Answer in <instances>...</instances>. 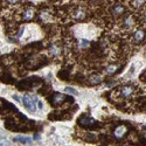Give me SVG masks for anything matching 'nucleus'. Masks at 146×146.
Segmentation results:
<instances>
[{
    "label": "nucleus",
    "instance_id": "9",
    "mask_svg": "<svg viewBox=\"0 0 146 146\" xmlns=\"http://www.w3.org/2000/svg\"><path fill=\"white\" fill-rule=\"evenodd\" d=\"M115 136L117 137V138H122L124 134L126 133V127L124 125H120V126H118L116 130H115Z\"/></svg>",
    "mask_w": 146,
    "mask_h": 146
},
{
    "label": "nucleus",
    "instance_id": "1",
    "mask_svg": "<svg viewBox=\"0 0 146 146\" xmlns=\"http://www.w3.org/2000/svg\"><path fill=\"white\" fill-rule=\"evenodd\" d=\"M78 124L82 125L83 127H92L95 124H97V122L93 119V118L88 117V116H82L80 119H78Z\"/></svg>",
    "mask_w": 146,
    "mask_h": 146
},
{
    "label": "nucleus",
    "instance_id": "13",
    "mask_svg": "<svg viewBox=\"0 0 146 146\" xmlns=\"http://www.w3.org/2000/svg\"><path fill=\"white\" fill-rule=\"evenodd\" d=\"M64 91L68 93H71V95H77V90L76 89H74V88H70V86H67V88H64Z\"/></svg>",
    "mask_w": 146,
    "mask_h": 146
},
{
    "label": "nucleus",
    "instance_id": "14",
    "mask_svg": "<svg viewBox=\"0 0 146 146\" xmlns=\"http://www.w3.org/2000/svg\"><path fill=\"white\" fill-rule=\"evenodd\" d=\"M89 41L88 40H84V39H82V40H80V47L81 48H88L89 47Z\"/></svg>",
    "mask_w": 146,
    "mask_h": 146
},
{
    "label": "nucleus",
    "instance_id": "2",
    "mask_svg": "<svg viewBox=\"0 0 146 146\" xmlns=\"http://www.w3.org/2000/svg\"><path fill=\"white\" fill-rule=\"evenodd\" d=\"M22 103H23L25 108H26L28 111H31V112H34V111H35V105H34L33 98H32L31 96L25 95V97H23V100H22Z\"/></svg>",
    "mask_w": 146,
    "mask_h": 146
},
{
    "label": "nucleus",
    "instance_id": "16",
    "mask_svg": "<svg viewBox=\"0 0 146 146\" xmlns=\"http://www.w3.org/2000/svg\"><path fill=\"white\" fill-rule=\"evenodd\" d=\"M145 2H146V0H134V5L136 6H141Z\"/></svg>",
    "mask_w": 146,
    "mask_h": 146
},
{
    "label": "nucleus",
    "instance_id": "12",
    "mask_svg": "<svg viewBox=\"0 0 146 146\" xmlns=\"http://www.w3.org/2000/svg\"><path fill=\"white\" fill-rule=\"evenodd\" d=\"M90 80H91V82H92L93 84H97V83H100V81H102V77H100L98 74H95V75H91V77H90Z\"/></svg>",
    "mask_w": 146,
    "mask_h": 146
},
{
    "label": "nucleus",
    "instance_id": "18",
    "mask_svg": "<svg viewBox=\"0 0 146 146\" xmlns=\"http://www.w3.org/2000/svg\"><path fill=\"white\" fill-rule=\"evenodd\" d=\"M0 146H9V143L7 140H0Z\"/></svg>",
    "mask_w": 146,
    "mask_h": 146
},
{
    "label": "nucleus",
    "instance_id": "7",
    "mask_svg": "<svg viewBox=\"0 0 146 146\" xmlns=\"http://www.w3.org/2000/svg\"><path fill=\"white\" fill-rule=\"evenodd\" d=\"M111 12H112V14L115 16H119V15H122V14L125 12V8H124V6H122V5H115V6L112 7V9H111Z\"/></svg>",
    "mask_w": 146,
    "mask_h": 146
},
{
    "label": "nucleus",
    "instance_id": "8",
    "mask_svg": "<svg viewBox=\"0 0 146 146\" xmlns=\"http://www.w3.org/2000/svg\"><path fill=\"white\" fill-rule=\"evenodd\" d=\"M144 38H145V32H144L143 29H138V31H136L134 34H133V39H134V41H137V42L143 41Z\"/></svg>",
    "mask_w": 146,
    "mask_h": 146
},
{
    "label": "nucleus",
    "instance_id": "4",
    "mask_svg": "<svg viewBox=\"0 0 146 146\" xmlns=\"http://www.w3.org/2000/svg\"><path fill=\"white\" fill-rule=\"evenodd\" d=\"M73 18L75 20H83L85 18V11L82 7H77L76 9H73Z\"/></svg>",
    "mask_w": 146,
    "mask_h": 146
},
{
    "label": "nucleus",
    "instance_id": "15",
    "mask_svg": "<svg viewBox=\"0 0 146 146\" xmlns=\"http://www.w3.org/2000/svg\"><path fill=\"white\" fill-rule=\"evenodd\" d=\"M117 70V66H109L106 68V73L108 74H113Z\"/></svg>",
    "mask_w": 146,
    "mask_h": 146
},
{
    "label": "nucleus",
    "instance_id": "19",
    "mask_svg": "<svg viewBox=\"0 0 146 146\" xmlns=\"http://www.w3.org/2000/svg\"><path fill=\"white\" fill-rule=\"evenodd\" d=\"M12 97H13V100H16V102H18V103H20V102H21L20 97H19V96H18V95H13V96H12Z\"/></svg>",
    "mask_w": 146,
    "mask_h": 146
},
{
    "label": "nucleus",
    "instance_id": "3",
    "mask_svg": "<svg viewBox=\"0 0 146 146\" xmlns=\"http://www.w3.org/2000/svg\"><path fill=\"white\" fill-rule=\"evenodd\" d=\"M132 93H133V86L131 85H124L119 89V95L120 97H123V98H127V97L132 96Z\"/></svg>",
    "mask_w": 146,
    "mask_h": 146
},
{
    "label": "nucleus",
    "instance_id": "20",
    "mask_svg": "<svg viewBox=\"0 0 146 146\" xmlns=\"http://www.w3.org/2000/svg\"><path fill=\"white\" fill-rule=\"evenodd\" d=\"M23 32H25V28H23V27H21V28H20V32L18 33V38H21V35L23 34Z\"/></svg>",
    "mask_w": 146,
    "mask_h": 146
},
{
    "label": "nucleus",
    "instance_id": "11",
    "mask_svg": "<svg viewBox=\"0 0 146 146\" xmlns=\"http://www.w3.org/2000/svg\"><path fill=\"white\" fill-rule=\"evenodd\" d=\"M13 140H14V141H18V143H21V144H27V143H31V138H28V137H22V136L15 137Z\"/></svg>",
    "mask_w": 146,
    "mask_h": 146
},
{
    "label": "nucleus",
    "instance_id": "21",
    "mask_svg": "<svg viewBox=\"0 0 146 146\" xmlns=\"http://www.w3.org/2000/svg\"><path fill=\"white\" fill-rule=\"evenodd\" d=\"M38 106H39V109H43V104H42V102H41V100L38 102Z\"/></svg>",
    "mask_w": 146,
    "mask_h": 146
},
{
    "label": "nucleus",
    "instance_id": "10",
    "mask_svg": "<svg viewBox=\"0 0 146 146\" xmlns=\"http://www.w3.org/2000/svg\"><path fill=\"white\" fill-rule=\"evenodd\" d=\"M49 53L52 54L53 56H59V55H60V47L56 46V45L50 46L49 47Z\"/></svg>",
    "mask_w": 146,
    "mask_h": 146
},
{
    "label": "nucleus",
    "instance_id": "17",
    "mask_svg": "<svg viewBox=\"0 0 146 146\" xmlns=\"http://www.w3.org/2000/svg\"><path fill=\"white\" fill-rule=\"evenodd\" d=\"M7 4H9V5H15V4H18V2H20V0H5Z\"/></svg>",
    "mask_w": 146,
    "mask_h": 146
},
{
    "label": "nucleus",
    "instance_id": "5",
    "mask_svg": "<svg viewBox=\"0 0 146 146\" xmlns=\"http://www.w3.org/2000/svg\"><path fill=\"white\" fill-rule=\"evenodd\" d=\"M33 16H34V8L33 7H27V8H25V9L22 11L21 18H22L23 20L29 21V20L33 19Z\"/></svg>",
    "mask_w": 146,
    "mask_h": 146
},
{
    "label": "nucleus",
    "instance_id": "6",
    "mask_svg": "<svg viewBox=\"0 0 146 146\" xmlns=\"http://www.w3.org/2000/svg\"><path fill=\"white\" fill-rule=\"evenodd\" d=\"M66 96L63 93H60V92H54L53 93V97H52V102L55 103V104H61L66 100Z\"/></svg>",
    "mask_w": 146,
    "mask_h": 146
}]
</instances>
